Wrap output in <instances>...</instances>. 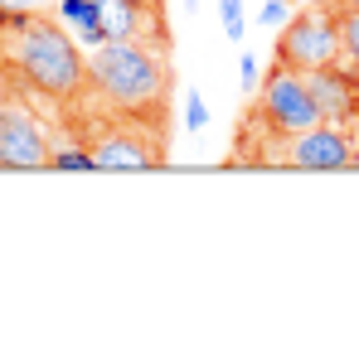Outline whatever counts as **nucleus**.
<instances>
[{"instance_id": "3", "label": "nucleus", "mask_w": 359, "mask_h": 339, "mask_svg": "<svg viewBox=\"0 0 359 339\" xmlns=\"http://www.w3.org/2000/svg\"><path fill=\"white\" fill-rule=\"evenodd\" d=\"M257 116L277 131V136H301L320 121V107L306 88V73L287 68V63H272L267 68V83H257Z\"/></svg>"}, {"instance_id": "7", "label": "nucleus", "mask_w": 359, "mask_h": 339, "mask_svg": "<svg viewBox=\"0 0 359 339\" xmlns=\"http://www.w3.org/2000/svg\"><path fill=\"white\" fill-rule=\"evenodd\" d=\"M297 170H350L355 160V136L350 126H335V121H316L311 131L292 136V155Z\"/></svg>"}, {"instance_id": "10", "label": "nucleus", "mask_w": 359, "mask_h": 339, "mask_svg": "<svg viewBox=\"0 0 359 339\" xmlns=\"http://www.w3.org/2000/svg\"><path fill=\"white\" fill-rule=\"evenodd\" d=\"M97 10H102L107 39H146L151 5H136V0H97Z\"/></svg>"}, {"instance_id": "13", "label": "nucleus", "mask_w": 359, "mask_h": 339, "mask_svg": "<svg viewBox=\"0 0 359 339\" xmlns=\"http://www.w3.org/2000/svg\"><path fill=\"white\" fill-rule=\"evenodd\" d=\"M219 20H224V34L233 44L248 39V10H243V0H219Z\"/></svg>"}, {"instance_id": "14", "label": "nucleus", "mask_w": 359, "mask_h": 339, "mask_svg": "<svg viewBox=\"0 0 359 339\" xmlns=\"http://www.w3.org/2000/svg\"><path fill=\"white\" fill-rule=\"evenodd\" d=\"M180 121H184V131H189V136H199V131L209 126V107H204L199 88H189V97H184V112H180Z\"/></svg>"}, {"instance_id": "8", "label": "nucleus", "mask_w": 359, "mask_h": 339, "mask_svg": "<svg viewBox=\"0 0 359 339\" xmlns=\"http://www.w3.org/2000/svg\"><path fill=\"white\" fill-rule=\"evenodd\" d=\"M93 155H97V170H151V165H161V146H151L146 136H131V131H107L102 141H93Z\"/></svg>"}, {"instance_id": "1", "label": "nucleus", "mask_w": 359, "mask_h": 339, "mask_svg": "<svg viewBox=\"0 0 359 339\" xmlns=\"http://www.w3.org/2000/svg\"><path fill=\"white\" fill-rule=\"evenodd\" d=\"M88 83L102 102H112L121 112H146V107H161L170 88V68L161 49L141 39H107L88 58Z\"/></svg>"}, {"instance_id": "9", "label": "nucleus", "mask_w": 359, "mask_h": 339, "mask_svg": "<svg viewBox=\"0 0 359 339\" xmlns=\"http://www.w3.org/2000/svg\"><path fill=\"white\" fill-rule=\"evenodd\" d=\"M49 10H54V20H59L63 29L78 34V44H88V49L107 44V29H102V10H97V0H54Z\"/></svg>"}, {"instance_id": "17", "label": "nucleus", "mask_w": 359, "mask_h": 339, "mask_svg": "<svg viewBox=\"0 0 359 339\" xmlns=\"http://www.w3.org/2000/svg\"><path fill=\"white\" fill-rule=\"evenodd\" d=\"M44 5H54V0H0V10H29V15H39Z\"/></svg>"}, {"instance_id": "12", "label": "nucleus", "mask_w": 359, "mask_h": 339, "mask_svg": "<svg viewBox=\"0 0 359 339\" xmlns=\"http://www.w3.org/2000/svg\"><path fill=\"white\" fill-rule=\"evenodd\" d=\"M335 25H340V54L359 68V10L350 5L345 15H335Z\"/></svg>"}, {"instance_id": "19", "label": "nucleus", "mask_w": 359, "mask_h": 339, "mask_svg": "<svg viewBox=\"0 0 359 339\" xmlns=\"http://www.w3.org/2000/svg\"><path fill=\"white\" fill-rule=\"evenodd\" d=\"M350 5H355V10H359V0H350Z\"/></svg>"}, {"instance_id": "6", "label": "nucleus", "mask_w": 359, "mask_h": 339, "mask_svg": "<svg viewBox=\"0 0 359 339\" xmlns=\"http://www.w3.org/2000/svg\"><path fill=\"white\" fill-rule=\"evenodd\" d=\"M306 88L320 107V121H335V126H355L359 121V68L350 63H320L306 73Z\"/></svg>"}, {"instance_id": "15", "label": "nucleus", "mask_w": 359, "mask_h": 339, "mask_svg": "<svg viewBox=\"0 0 359 339\" xmlns=\"http://www.w3.org/2000/svg\"><path fill=\"white\" fill-rule=\"evenodd\" d=\"M287 20H292V5L287 0H262V10H257V25L262 29H282Z\"/></svg>"}, {"instance_id": "18", "label": "nucleus", "mask_w": 359, "mask_h": 339, "mask_svg": "<svg viewBox=\"0 0 359 339\" xmlns=\"http://www.w3.org/2000/svg\"><path fill=\"white\" fill-rule=\"evenodd\" d=\"M10 102H15V97H10V78H5V68H0V116H5Z\"/></svg>"}, {"instance_id": "11", "label": "nucleus", "mask_w": 359, "mask_h": 339, "mask_svg": "<svg viewBox=\"0 0 359 339\" xmlns=\"http://www.w3.org/2000/svg\"><path fill=\"white\" fill-rule=\"evenodd\" d=\"M49 170H97V155L93 146H59L49 151Z\"/></svg>"}, {"instance_id": "16", "label": "nucleus", "mask_w": 359, "mask_h": 339, "mask_svg": "<svg viewBox=\"0 0 359 339\" xmlns=\"http://www.w3.org/2000/svg\"><path fill=\"white\" fill-rule=\"evenodd\" d=\"M238 83L248 88V92H257V83H262V63H257V54L238 58Z\"/></svg>"}, {"instance_id": "4", "label": "nucleus", "mask_w": 359, "mask_h": 339, "mask_svg": "<svg viewBox=\"0 0 359 339\" xmlns=\"http://www.w3.org/2000/svg\"><path fill=\"white\" fill-rule=\"evenodd\" d=\"M340 58V25L325 20V15H292L277 34V63L297 68V73H311L320 63H335Z\"/></svg>"}, {"instance_id": "2", "label": "nucleus", "mask_w": 359, "mask_h": 339, "mask_svg": "<svg viewBox=\"0 0 359 339\" xmlns=\"http://www.w3.org/2000/svg\"><path fill=\"white\" fill-rule=\"evenodd\" d=\"M10 68L20 73L25 88H34L49 102H68V97H78L88 88V58L68 39V29H63L59 20L29 15V25L15 34Z\"/></svg>"}, {"instance_id": "5", "label": "nucleus", "mask_w": 359, "mask_h": 339, "mask_svg": "<svg viewBox=\"0 0 359 339\" xmlns=\"http://www.w3.org/2000/svg\"><path fill=\"white\" fill-rule=\"evenodd\" d=\"M49 131L29 112V102H10L0 116V170H44L49 165Z\"/></svg>"}]
</instances>
